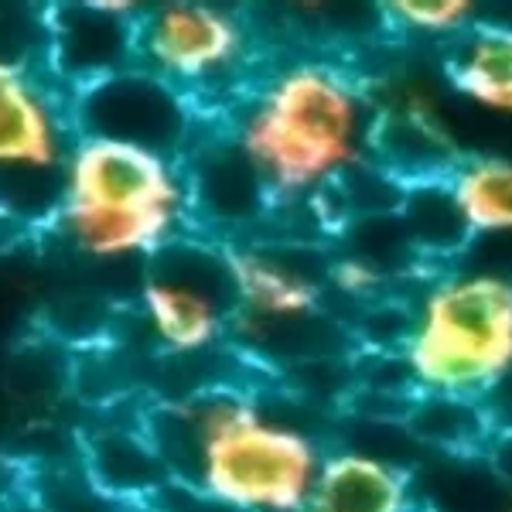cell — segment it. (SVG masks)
<instances>
[{
  "label": "cell",
  "instance_id": "cell-1",
  "mask_svg": "<svg viewBox=\"0 0 512 512\" xmlns=\"http://www.w3.org/2000/svg\"><path fill=\"white\" fill-rule=\"evenodd\" d=\"M379 103L362 72L332 52L267 62L226 113V134L267 188L274 212L304 209L376 164Z\"/></svg>",
  "mask_w": 512,
  "mask_h": 512
},
{
  "label": "cell",
  "instance_id": "cell-2",
  "mask_svg": "<svg viewBox=\"0 0 512 512\" xmlns=\"http://www.w3.org/2000/svg\"><path fill=\"white\" fill-rule=\"evenodd\" d=\"M175 403L198 441L195 492L233 512H311L328 444L267 390L219 379Z\"/></svg>",
  "mask_w": 512,
  "mask_h": 512
},
{
  "label": "cell",
  "instance_id": "cell-3",
  "mask_svg": "<svg viewBox=\"0 0 512 512\" xmlns=\"http://www.w3.org/2000/svg\"><path fill=\"white\" fill-rule=\"evenodd\" d=\"M414 396L489 403L512 383V274L441 267L410 301L396 352Z\"/></svg>",
  "mask_w": 512,
  "mask_h": 512
},
{
  "label": "cell",
  "instance_id": "cell-4",
  "mask_svg": "<svg viewBox=\"0 0 512 512\" xmlns=\"http://www.w3.org/2000/svg\"><path fill=\"white\" fill-rule=\"evenodd\" d=\"M134 59L202 113L216 103L229 113L267 65L260 38L243 14L195 0L147 7L137 18Z\"/></svg>",
  "mask_w": 512,
  "mask_h": 512
},
{
  "label": "cell",
  "instance_id": "cell-5",
  "mask_svg": "<svg viewBox=\"0 0 512 512\" xmlns=\"http://www.w3.org/2000/svg\"><path fill=\"white\" fill-rule=\"evenodd\" d=\"M137 315L164 359H205L233 345L236 291L222 239L181 236L151 256Z\"/></svg>",
  "mask_w": 512,
  "mask_h": 512
},
{
  "label": "cell",
  "instance_id": "cell-6",
  "mask_svg": "<svg viewBox=\"0 0 512 512\" xmlns=\"http://www.w3.org/2000/svg\"><path fill=\"white\" fill-rule=\"evenodd\" d=\"M198 117L202 110L192 99L140 65H130L117 76H106L96 86L69 96L65 123L76 140H120L185 161L202 140L195 134Z\"/></svg>",
  "mask_w": 512,
  "mask_h": 512
},
{
  "label": "cell",
  "instance_id": "cell-7",
  "mask_svg": "<svg viewBox=\"0 0 512 512\" xmlns=\"http://www.w3.org/2000/svg\"><path fill=\"white\" fill-rule=\"evenodd\" d=\"M62 202L195 222L185 161L137 144H120V140H76L65 161Z\"/></svg>",
  "mask_w": 512,
  "mask_h": 512
},
{
  "label": "cell",
  "instance_id": "cell-8",
  "mask_svg": "<svg viewBox=\"0 0 512 512\" xmlns=\"http://www.w3.org/2000/svg\"><path fill=\"white\" fill-rule=\"evenodd\" d=\"M137 4H69L55 7L48 28V69L65 82L69 96L96 86L106 76L137 65L134 35H137Z\"/></svg>",
  "mask_w": 512,
  "mask_h": 512
},
{
  "label": "cell",
  "instance_id": "cell-9",
  "mask_svg": "<svg viewBox=\"0 0 512 512\" xmlns=\"http://www.w3.org/2000/svg\"><path fill=\"white\" fill-rule=\"evenodd\" d=\"M311 512H424L414 475L366 448H328Z\"/></svg>",
  "mask_w": 512,
  "mask_h": 512
},
{
  "label": "cell",
  "instance_id": "cell-10",
  "mask_svg": "<svg viewBox=\"0 0 512 512\" xmlns=\"http://www.w3.org/2000/svg\"><path fill=\"white\" fill-rule=\"evenodd\" d=\"M69 123L48 103L45 86L18 62H0V171H52L62 161V137Z\"/></svg>",
  "mask_w": 512,
  "mask_h": 512
},
{
  "label": "cell",
  "instance_id": "cell-11",
  "mask_svg": "<svg viewBox=\"0 0 512 512\" xmlns=\"http://www.w3.org/2000/svg\"><path fill=\"white\" fill-rule=\"evenodd\" d=\"M79 454L99 489L130 509L151 506L154 495L171 482L140 414L134 420H99L79 434Z\"/></svg>",
  "mask_w": 512,
  "mask_h": 512
},
{
  "label": "cell",
  "instance_id": "cell-12",
  "mask_svg": "<svg viewBox=\"0 0 512 512\" xmlns=\"http://www.w3.org/2000/svg\"><path fill=\"white\" fill-rule=\"evenodd\" d=\"M52 226L93 260H127L144 256L151 260L168 243L188 236L195 222L178 216H151V212H113V209H86V205H65L55 212Z\"/></svg>",
  "mask_w": 512,
  "mask_h": 512
},
{
  "label": "cell",
  "instance_id": "cell-13",
  "mask_svg": "<svg viewBox=\"0 0 512 512\" xmlns=\"http://www.w3.org/2000/svg\"><path fill=\"white\" fill-rule=\"evenodd\" d=\"M451 93L492 117H512V21L485 18L444 52Z\"/></svg>",
  "mask_w": 512,
  "mask_h": 512
},
{
  "label": "cell",
  "instance_id": "cell-14",
  "mask_svg": "<svg viewBox=\"0 0 512 512\" xmlns=\"http://www.w3.org/2000/svg\"><path fill=\"white\" fill-rule=\"evenodd\" d=\"M444 188L468 239H512V158L461 154Z\"/></svg>",
  "mask_w": 512,
  "mask_h": 512
},
{
  "label": "cell",
  "instance_id": "cell-15",
  "mask_svg": "<svg viewBox=\"0 0 512 512\" xmlns=\"http://www.w3.org/2000/svg\"><path fill=\"white\" fill-rule=\"evenodd\" d=\"M24 492L38 502L45 512H134L103 492L93 482V475L82 465V454H69V458L41 461L31 468Z\"/></svg>",
  "mask_w": 512,
  "mask_h": 512
},
{
  "label": "cell",
  "instance_id": "cell-16",
  "mask_svg": "<svg viewBox=\"0 0 512 512\" xmlns=\"http://www.w3.org/2000/svg\"><path fill=\"white\" fill-rule=\"evenodd\" d=\"M410 434L424 437L437 448H482L489 444L495 427L489 424L485 403L475 400H451V396H414L407 414Z\"/></svg>",
  "mask_w": 512,
  "mask_h": 512
},
{
  "label": "cell",
  "instance_id": "cell-17",
  "mask_svg": "<svg viewBox=\"0 0 512 512\" xmlns=\"http://www.w3.org/2000/svg\"><path fill=\"white\" fill-rule=\"evenodd\" d=\"M379 11H383L386 31L414 41H437L448 48L485 21V7L475 0H393Z\"/></svg>",
  "mask_w": 512,
  "mask_h": 512
},
{
  "label": "cell",
  "instance_id": "cell-18",
  "mask_svg": "<svg viewBox=\"0 0 512 512\" xmlns=\"http://www.w3.org/2000/svg\"><path fill=\"white\" fill-rule=\"evenodd\" d=\"M485 458L492 461L495 475L502 478L509 492V509H512V427H495L489 444H485Z\"/></svg>",
  "mask_w": 512,
  "mask_h": 512
},
{
  "label": "cell",
  "instance_id": "cell-19",
  "mask_svg": "<svg viewBox=\"0 0 512 512\" xmlns=\"http://www.w3.org/2000/svg\"><path fill=\"white\" fill-rule=\"evenodd\" d=\"M0 512H45V509H41L38 502L31 499L28 492H24V485H21L18 492H14V495H7V499L0 502Z\"/></svg>",
  "mask_w": 512,
  "mask_h": 512
}]
</instances>
